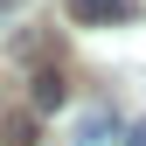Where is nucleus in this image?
I'll return each instance as SVG.
<instances>
[{
  "instance_id": "obj_3",
  "label": "nucleus",
  "mask_w": 146,
  "mask_h": 146,
  "mask_svg": "<svg viewBox=\"0 0 146 146\" xmlns=\"http://www.w3.org/2000/svg\"><path fill=\"white\" fill-rule=\"evenodd\" d=\"M28 98H35V111H56V104L70 98V90H63V70H56V63H42V70L28 77Z\"/></svg>"
},
{
  "instance_id": "obj_2",
  "label": "nucleus",
  "mask_w": 146,
  "mask_h": 146,
  "mask_svg": "<svg viewBox=\"0 0 146 146\" xmlns=\"http://www.w3.org/2000/svg\"><path fill=\"white\" fill-rule=\"evenodd\" d=\"M63 7H70V21H84V28H118V21H132L139 0H63Z\"/></svg>"
},
{
  "instance_id": "obj_5",
  "label": "nucleus",
  "mask_w": 146,
  "mask_h": 146,
  "mask_svg": "<svg viewBox=\"0 0 146 146\" xmlns=\"http://www.w3.org/2000/svg\"><path fill=\"white\" fill-rule=\"evenodd\" d=\"M7 7H14V0H0V21H7Z\"/></svg>"
},
{
  "instance_id": "obj_1",
  "label": "nucleus",
  "mask_w": 146,
  "mask_h": 146,
  "mask_svg": "<svg viewBox=\"0 0 146 146\" xmlns=\"http://www.w3.org/2000/svg\"><path fill=\"white\" fill-rule=\"evenodd\" d=\"M77 146H125V125L111 104H84V118H77Z\"/></svg>"
},
{
  "instance_id": "obj_4",
  "label": "nucleus",
  "mask_w": 146,
  "mask_h": 146,
  "mask_svg": "<svg viewBox=\"0 0 146 146\" xmlns=\"http://www.w3.org/2000/svg\"><path fill=\"white\" fill-rule=\"evenodd\" d=\"M125 146H146V125H125Z\"/></svg>"
}]
</instances>
